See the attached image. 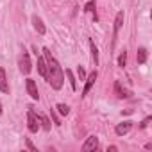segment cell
Here are the masks:
<instances>
[{
    "label": "cell",
    "instance_id": "6da1fadb",
    "mask_svg": "<svg viewBox=\"0 0 152 152\" xmlns=\"http://www.w3.org/2000/svg\"><path fill=\"white\" fill-rule=\"evenodd\" d=\"M43 57H45V63H47V81L48 84L54 88V90H61L63 88V79H64V73L57 63V59L52 56V52L48 48H43Z\"/></svg>",
    "mask_w": 152,
    "mask_h": 152
},
{
    "label": "cell",
    "instance_id": "7a4b0ae2",
    "mask_svg": "<svg viewBox=\"0 0 152 152\" xmlns=\"http://www.w3.org/2000/svg\"><path fill=\"white\" fill-rule=\"evenodd\" d=\"M27 124H29V131H31V132H38V129H39V120H38V115H36L32 109L27 111Z\"/></svg>",
    "mask_w": 152,
    "mask_h": 152
},
{
    "label": "cell",
    "instance_id": "3957f363",
    "mask_svg": "<svg viewBox=\"0 0 152 152\" xmlns=\"http://www.w3.org/2000/svg\"><path fill=\"white\" fill-rule=\"evenodd\" d=\"M31 70H32V64H31V57H29V52H25V50H23V54L20 56V72L27 75Z\"/></svg>",
    "mask_w": 152,
    "mask_h": 152
},
{
    "label": "cell",
    "instance_id": "277c9868",
    "mask_svg": "<svg viewBox=\"0 0 152 152\" xmlns=\"http://www.w3.org/2000/svg\"><path fill=\"white\" fill-rule=\"evenodd\" d=\"M95 81H97V70L91 72V73H90V77L86 79V84H84V90H83V95H81V97H86V95L90 93V90H91V86L95 84Z\"/></svg>",
    "mask_w": 152,
    "mask_h": 152
},
{
    "label": "cell",
    "instance_id": "5b68a950",
    "mask_svg": "<svg viewBox=\"0 0 152 152\" xmlns=\"http://www.w3.org/2000/svg\"><path fill=\"white\" fill-rule=\"evenodd\" d=\"M99 147V138L97 136H90L86 140V143L83 145V152H90V150H95Z\"/></svg>",
    "mask_w": 152,
    "mask_h": 152
},
{
    "label": "cell",
    "instance_id": "8992f818",
    "mask_svg": "<svg viewBox=\"0 0 152 152\" xmlns=\"http://www.w3.org/2000/svg\"><path fill=\"white\" fill-rule=\"evenodd\" d=\"M27 91H29V95H31V99L32 100H38L39 99V95H38V88H36V83L32 81V79H27Z\"/></svg>",
    "mask_w": 152,
    "mask_h": 152
},
{
    "label": "cell",
    "instance_id": "52a82bcc",
    "mask_svg": "<svg viewBox=\"0 0 152 152\" xmlns=\"http://www.w3.org/2000/svg\"><path fill=\"white\" fill-rule=\"evenodd\" d=\"M131 129H132V122H122V124H118V125H116L115 132H116L118 136H124V134H127Z\"/></svg>",
    "mask_w": 152,
    "mask_h": 152
},
{
    "label": "cell",
    "instance_id": "ba28073f",
    "mask_svg": "<svg viewBox=\"0 0 152 152\" xmlns=\"http://www.w3.org/2000/svg\"><path fill=\"white\" fill-rule=\"evenodd\" d=\"M0 91L2 93H9V84H7V77H6V70L0 66Z\"/></svg>",
    "mask_w": 152,
    "mask_h": 152
},
{
    "label": "cell",
    "instance_id": "9c48e42d",
    "mask_svg": "<svg viewBox=\"0 0 152 152\" xmlns=\"http://www.w3.org/2000/svg\"><path fill=\"white\" fill-rule=\"evenodd\" d=\"M122 23H124V11H120V13L116 15V18H115V29H113L115 38L118 36V32H120V29H122Z\"/></svg>",
    "mask_w": 152,
    "mask_h": 152
},
{
    "label": "cell",
    "instance_id": "30bf717a",
    "mask_svg": "<svg viewBox=\"0 0 152 152\" xmlns=\"http://www.w3.org/2000/svg\"><path fill=\"white\" fill-rule=\"evenodd\" d=\"M115 91H116V95L120 97V99H127V97H131V91H127L125 88H122V83H115Z\"/></svg>",
    "mask_w": 152,
    "mask_h": 152
},
{
    "label": "cell",
    "instance_id": "8fae6325",
    "mask_svg": "<svg viewBox=\"0 0 152 152\" xmlns=\"http://www.w3.org/2000/svg\"><path fill=\"white\" fill-rule=\"evenodd\" d=\"M32 25H34V29L43 36L45 32H47V29H45V25H43V22H41V18H38V16H32Z\"/></svg>",
    "mask_w": 152,
    "mask_h": 152
},
{
    "label": "cell",
    "instance_id": "7c38bea8",
    "mask_svg": "<svg viewBox=\"0 0 152 152\" xmlns=\"http://www.w3.org/2000/svg\"><path fill=\"white\" fill-rule=\"evenodd\" d=\"M38 72L41 77H47V63H45V57H38Z\"/></svg>",
    "mask_w": 152,
    "mask_h": 152
},
{
    "label": "cell",
    "instance_id": "4fadbf2b",
    "mask_svg": "<svg viewBox=\"0 0 152 152\" xmlns=\"http://www.w3.org/2000/svg\"><path fill=\"white\" fill-rule=\"evenodd\" d=\"M90 48H91V59H93V63L97 66L99 64V50H97V45H95L93 39H90Z\"/></svg>",
    "mask_w": 152,
    "mask_h": 152
},
{
    "label": "cell",
    "instance_id": "5bb4252c",
    "mask_svg": "<svg viewBox=\"0 0 152 152\" xmlns=\"http://www.w3.org/2000/svg\"><path fill=\"white\" fill-rule=\"evenodd\" d=\"M136 57H138V63L143 64V63L147 61V48H143V47L138 48V56H136Z\"/></svg>",
    "mask_w": 152,
    "mask_h": 152
},
{
    "label": "cell",
    "instance_id": "9a60e30c",
    "mask_svg": "<svg viewBox=\"0 0 152 152\" xmlns=\"http://www.w3.org/2000/svg\"><path fill=\"white\" fill-rule=\"evenodd\" d=\"M38 120H39V124H41V127L45 131H50V122H48V118L45 115H38Z\"/></svg>",
    "mask_w": 152,
    "mask_h": 152
},
{
    "label": "cell",
    "instance_id": "2e32d148",
    "mask_svg": "<svg viewBox=\"0 0 152 152\" xmlns=\"http://www.w3.org/2000/svg\"><path fill=\"white\" fill-rule=\"evenodd\" d=\"M56 109H57V111H59V115H63V116H66V115L70 113V107H68L66 104H57V106H56Z\"/></svg>",
    "mask_w": 152,
    "mask_h": 152
},
{
    "label": "cell",
    "instance_id": "e0dca14e",
    "mask_svg": "<svg viewBox=\"0 0 152 152\" xmlns=\"http://www.w3.org/2000/svg\"><path fill=\"white\" fill-rule=\"evenodd\" d=\"M66 77H68V81H70L72 90H77V83H75V77H73V73H72L70 70H66Z\"/></svg>",
    "mask_w": 152,
    "mask_h": 152
},
{
    "label": "cell",
    "instance_id": "ac0fdd59",
    "mask_svg": "<svg viewBox=\"0 0 152 152\" xmlns=\"http://www.w3.org/2000/svg\"><path fill=\"white\" fill-rule=\"evenodd\" d=\"M125 63H127V52L124 50V52L118 56V66H122V68H124V66H125Z\"/></svg>",
    "mask_w": 152,
    "mask_h": 152
},
{
    "label": "cell",
    "instance_id": "d6986e66",
    "mask_svg": "<svg viewBox=\"0 0 152 152\" xmlns=\"http://www.w3.org/2000/svg\"><path fill=\"white\" fill-rule=\"evenodd\" d=\"M84 11H86V13H93V11H95V0H90V2L84 6Z\"/></svg>",
    "mask_w": 152,
    "mask_h": 152
},
{
    "label": "cell",
    "instance_id": "ffe728a7",
    "mask_svg": "<svg viewBox=\"0 0 152 152\" xmlns=\"http://www.w3.org/2000/svg\"><path fill=\"white\" fill-rule=\"evenodd\" d=\"M77 73H79V79H81V81H84L86 73H84V68H83V66H79V68H77Z\"/></svg>",
    "mask_w": 152,
    "mask_h": 152
},
{
    "label": "cell",
    "instance_id": "44dd1931",
    "mask_svg": "<svg viewBox=\"0 0 152 152\" xmlns=\"http://www.w3.org/2000/svg\"><path fill=\"white\" fill-rule=\"evenodd\" d=\"M27 148H29V150H32V152H36V150H38V148L32 145V141H31V140H27Z\"/></svg>",
    "mask_w": 152,
    "mask_h": 152
},
{
    "label": "cell",
    "instance_id": "7402d4cb",
    "mask_svg": "<svg viewBox=\"0 0 152 152\" xmlns=\"http://www.w3.org/2000/svg\"><path fill=\"white\" fill-rule=\"evenodd\" d=\"M148 122H150V118H145V120L141 122V125H140V127H141V129H145V127L148 125Z\"/></svg>",
    "mask_w": 152,
    "mask_h": 152
},
{
    "label": "cell",
    "instance_id": "603a6c76",
    "mask_svg": "<svg viewBox=\"0 0 152 152\" xmlns=\"http://www.w3.org/2000/svg\"><path fill=\"white\" fill-rule=\"evenodd\" d=\"M0 115H2V104H0Z\"/></svg>",
    "mask_w": 152,
    "mask_h": 152
}]
</instances>
